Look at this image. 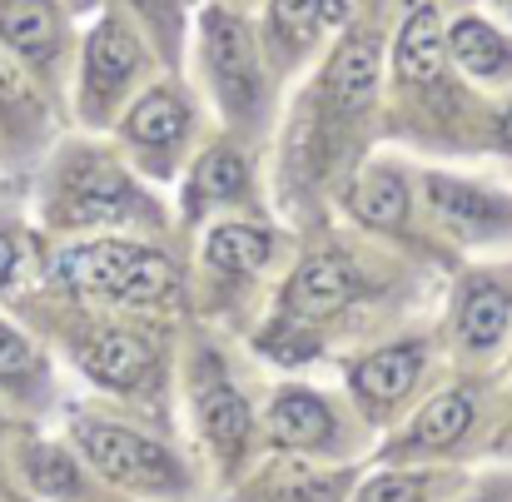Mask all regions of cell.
<instances>
[{"instance_id":"cell-1","label":"cell","mask_w":512,"mask_h":502,"mask_svg":"<svg viewBox=\"0 0 512 502\" xmlns=\"http://www.w3.org/2000/svg\"><path fill=\"white\" fill-rule=\"evenodd\" d=\"M55 284L100 294L115 304H160L174 294V269L165 254L140 244H80L55 259Z\"/></svg>"},{"instance_id":"cell-2","label":"cell","mask_w":512,"mask_h":502,"mask_svg":"<svg viewBox=\"0 0 512 502\" xmlns=\"http://www.w3.org/2000/svg\"><path fill=\"white\" fill-rule=\"evenodd\" d=\"M75 443H80V453H85L110 483L145 488V493H174V488H179V468H174L170 453H165L160 443H150V438L120 428V423L80 418V423H75Z\"/></svg>"},{"instance_id":"cell-3","label":"cell","mask_w":512,"mask_h":502,"mask_svg":"<svg viewBox=\"0 0 512 502\" xmlns=\"http://www.w3.org/2000/svg\"><path fill=\"white\" fill-rule=\"evenodd\" d=\"M204 55H209L219 100L234 115H249L259 105V60H254V40H249L244 20H234L229 10H209L204 15Z\"/></svg>"},{"instance_id":"cell-4","label":"cell","mask_w":512,"mask_h":502,"mask_svg":"<svg viewBox=\"0 0 512 502\" xmlns=\"http://www.w3.org/2000/svg\"><path fill=\"white\" fill-rule=\"evenodd\" d=\"M80 368L110 388H140L155 373V348L125 329H95L80 343Z\"/></svg>"},{"instance_id":"cell-5","label":"cell","mask_w":512,"mask_h":502,"mask_svg":"<svg viewBox=\"0 0 512 502\" xmlns=\"http://www.w3.org/2000/svg\"><path fill=\"white\" fill-rule=\"evenodd\" d=\"M130 209H140L130 179L115 165H85L70 174L65 184V204H60V219H130Z\"/></svg>"},{"instance_id":"cell-6","label":"cell","mask_w":512,"mask_h":502,"mask_svg":"<svg viewBox=\"0 0 512 502\" xmlns=\"http://www.w3.org/2000/svg\"><path fill=\"white\" fill-rule=\"evenodd\" d=\"M140 65V40L130 35L125 20H100L95 35H90V50H85V95L90 100H105L115 95Z\"/></svg>"},{"instance_id":"cell-7","label":"cell","mask_w":512,"mask_h":502,"mask_svg":"<svg viewBox=\"0 0 512 502\" xmlns=\"http://www.w3.org/2000/svg\"><path fill=\"white\" fill-rule=\"evenodd\" d=\"M353 294V269L339 254H314L309 264H299V274L289 279V309L304 319H329L339 314Z\"/></svg>"},{"instance_id":"cell-8","label":"cell","mask_w":512,"mask_h":502,"mask_svg":"<svg viewBox=\"0 0 512 502\" xmlns=\"http://www.w3.org/2000/svg\"><path fill=\"white\" fill-rule=\"evenodd\" d=\"M0 40L35 65H50L60 50V10L50 0H0Z\"/></svg>"},{"instance_id":"cell-9","label":"cell","mask_w":512,"mask_h":502,"mask_svg":"<svg viewBox=\"0 0 512 502\" xmlns=\"http://www.w3.org/2000/svg\"><path fill=\"white\" fill-rule=\"evenodd\" d=\"M443 60H448V45H443V25H438V10L433 5H418L398 35V80L403 85H438L443 80Z\"/></svg>"},{"instance_id":"cell-10","label":"cell","mask_w":512,"mask_h":502,"mask_svg":"<svg viewBox=\"0 0 512 502\" xmlns=\"http://www.w3.org/2000/svg\"><path fill=\"white\" fill-rule=\"evenodd\" d=\"M199 418H204V433L219 453H239L244 438H249V408L244 398L219 378L214 358H204V373H199Z\"/></svg>"},{"instance_id":"cell-11","label":"cell","mask_w":512,"mask_h":502,"mask_svg":"<svg viewBox=\"0 0 512 502\" xmlns=\"http://www.w3.org/2000/svg\"><path fill=\"white\" fill-rule=\"evenodd\" d=\"M373 80H378V35L373 30H353L339 45V55L329 60L324 85H329V95L339 100L343 110H358V105H368Z\"/></svg>"},{"instance_id":"cell-12","label":"cell","mask_w":512,"mask_h":502,"mask_svg":"<svg viewBox=\"0 0 512 502\" xmlns=\"http://www.w3.org/2000/svg\"><path fill=\"white\" fill-rule=\"evenodd\" d=\"M418 363H423V348H418V343L383 348V353H373V358H363V363L353 368V388H358V398H368V403H398V398L413 388Z\"/></svg>"},{"instance_id":"cell-13","label":"cell","mask_w":512,"mask_h":502,"mask_svg":"<svg viewBox=\"0 0 512 502\" xmlns=\"http://www.w3.org/2000/svg\"><path fill=\"white\" fill-rule=\"evenodd\" d=\"M269 433H274V443H284V448H319V443H329L334 423H329V408H324L319 398H309V393H284V398L274 403V413H269Z\"/></svg>"},{"instance_id":"cell-14","label":"cell","mask_w":512,"mask_h":502,"mask_svg":"<svg viewBox=\"0 0 512 502\" xmlns=\"http://www.w3.org/2000/svg\"><path fill=\"white\" fill-rule=\"evenodd\" d=\"M184 105L174 100L170 90H150L135 110H130V120H125V135L135 140V145H145V150H170L174 140L184 135Z\"/></svg>"},{"instance_id":"cell-15","label":"cell","mask_w":512,"mask_h":502,"mask_svg":"<svg viewBox=\"0 0 512 502\" xmlns=\"http://www.w3.org/2000/svg\"><path fill=\"white\" fill-rule=\"evenodd\" d=\"M353 214L363 224H378V229H398L403 214H408V189L393 169H368L353 189Z\"/></svg>"},{"instance_id":"cell-16","label":"cell","mask_w":512,"mask_h":502,"mask_svg":"<svg viewBox=\"0 0 512 502\" xmlns=\"http://www.w3.org/2000/svg\"><path fill=\"white\" fill-rule=\"evenodd\" d=\"M448 55L463 65V70H473V75H493V70H503L512 55V45L493 30V25H483V20H458L453 30H448Z\"/></svg>"},{"instance_id":"cell-17","label":"cell","mask_w":512,"mask_h":502,"mask_svg":"<svg viewBox=\"0 0 512 502\" xmlns=\"http://www.w3.org/2000/svg\"><path fill=\"white\" fill-rule=\"evenodd\" d=\"M428 199H433V209H438L453 229H468V234L493 229L498 214H503L488 194H478V189H468V184H453V179H428Z\"/></svg>"},{"instance_id":"cell-18","label":"cell","mask_w":512,"mask_h":502,"mask_svg":"<svg viewBox=\"0 0 512 502\" xmlns=\"http://www.w3.org/2000/svg\"><path fill=\"white\" fill-rule=\"evenodd\" d=\"M508 319H512V294L493 289V284H483V289H473V294L463 299L458 329H463V338H468L473 348H488V343L503 338Z\"/></svg>"},{"instance_id":"cell-19","label":"cell","mask_w":512,"mask_h":502,"mask_svg":"<svg viewBox=\"0 0 512 502\" xmlns=\"http://www.w3.org/2000/svg\"><path fill=\"white\" fill-rule=\"evenodd\" d=\"M468 423H473V398H468V393H443V398H433V403L423 408V418L413 423L408 448H443V443H453Z\"/></svg>"},{"instance_id":"cell-20","label":"cell","mask_w":512,"mask_h":502,"mask_svg":"<svg viewBox=\"0 0 512 502\" xmlns=\"http://www.w3.org/2000/svg\"><path fill=\"white\" fill-rule=\"evenodd\" d=\"M209 259L229 274H254L269 259V239L249 224H224V229L209 234Z\"/></svg>"},{"instance_id":"cell-21","label":"cell","mask_w":512,"mask_h":502,"mask_svg":"<svg viewBox=\"0 0 512 502\" xmlns=\"http://www.w3.org/2000/svg\"><path fill=\"white\" fill-rule=\"evenodd\" d=\"M244 189V160L234 150H209L199 160V174H194V204L204 199H229Z\"/></svg>"},{"instance_id":"cell-22","label":"cell","mask_w":512,"mask_h":502,"mask_svg":"<svg viewBox=\"0 0 512 502\" xmlns=\"http://www.w3.org/2000/svg\"><path fill=\"white\" fill-rule=\"evenodd\" d=\"M30 483L50 498H75L80 493V473H75L70 453H60V448H35L30 453Z\"/></svg>"},{"instance_id":"cell-23","label":"cell","mask_w":512,"mask_h":502,"mask_svg":"<svg viewBox=\"0 0 512 502\" xmlns=\"http://www.w3.org/2000/svg\"><path fill=\"white\" fill-rule=\"evenodd\" d=\"M314 0H274L269 5V30L289 45V50H304L314 40Z\"/></svg>"},{"instance_id":"cell-24","label":"cell","mask_w":512,"mask_h":502,"mask_svg":"<svg viewBox=\"0 0 512 502\" xmlns=\"http://www.w3.org/2000/svg\"><path fill=\"white\" fill-rule=\"evenodd\" d=\"M358 502H423V478H408V473H398V478H378V483L363 488V498Z\"/></svg>"},{"instance_id":"cell-25","label":"cell","mask_w":512,"mask_h":502,"mask_svg":"<svg viewBox=\"0 0 512 502\" xmlns=\"http://www.w3.org/2000/svg\"><path fill=\"white\" fill-rule=\"evenodd\" d=\"M259 348L274 353V358H289V363H294V358H309V353H314V338L299 334V329H289V324H274L269 334L259 338Z\"/></svg>"},{"instance_id":"cell-26","label":"cell","mask_w":512,"mask_h":502,"mask_svg":"<svg viewBox=\"0 0 512 502\" xmlns=\"http://www.w3.org/2000/svg\"><path fill=\"white\" fill-rule=\"evenodd\" d=\"M30 363H35L30 343L15 334V329H5V324H0V378H25V373H30Z\"/></svg>"},{"instance_id":"cell-27","label":"cell","mask_w":512,"mask_h":502,"mask_svg":"<svg viewBox=\"0 0 512 502\" xmlns=\"http://www.w3.org/2000/svg\"><path fill=\"white\" fill-rule=\"evenodd\" d=\"M125 5L145 10V20H155V25H160L165 45H174V35H179V5H174V0H125Z\"/></svg>"},{"instance_id":"cell-28","label":"cell","mask_w":512,"mask_h":502,"mask_svg":"<svg viewBox=\"0 0 512 502\" xmlns=\"http://www.w3.org/2000/svg\"><path fill=\"white\" fill-rule=\"evenodd\" d=\"M25 100H30V85H25L20 65H15L10 55H0V110H10V105H25Z\"/></svg>"},{"instance_id":"cell-29","label":"cell","mask_w":512,"mask_h":502,"mask_svg":"<svg viewBox=\"0 0 512 502\" xmlns=\"http://www.w3.org/2000/svg\"><path fill=\"white\" fill-rule=\"evenodd\" d=\"M15 274V244H10V234H0V284Z\"/></svg>"},{"instance_id":"cell-30","label":"cell","mask_w":512,"mask_h":502,"mask_svg":"<svg viewBox=\"0 0 512 502\" xmlns=\"http://www.w3.org/2000/svg\"><path fill=\"white\" fill-rule=\"evenodd\" d=\"M319 10H324L329 20H343V0H319Z\"/></svg>"},{"instance_id":"cell-31","label":"cell","mask_w":512,"mask_h":502,"mask_svg":"<svg viewBox=\"0 0 512 502\" xmlns=\"http://www.w3.org/2000/svg\"><path fill=\"white\" fill-rule=\"evenodd\" d=\"M503 135H508V145H512V110H508V120H503Z\"/></svg>"},{"instance_id":"cell-32","label":"cell","mask_w":512,"mask_h":502,"mask_svg":"<svg viewBox=\"0 0 512 502\" xmlns=\"http://www.w3.org/2000/svg\"><path fill=\"white\" fill-rule=\"evenodd\" d=\"M498 5H508V10H512V0H498Z\"/></svg>"}]
</instances>
